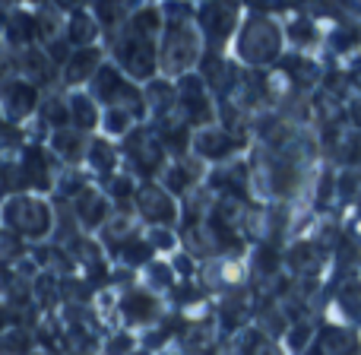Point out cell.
<instances>
[{
  "label": "cell",
  "mask_w": 361,
  "mask_h": 355,
  "mask_svg": "<svg viewBox=\"0 0 361 355\" xmlns=\"http://www.w3.org/2000/svg\"><path fill=\"white\" fill-rule=\"evenodd\" d=\"M10 222L19 225L23 231H29V235H38V231H44V225H48V210L32 203V200H23V203L10 206Z\"/></svg>",
  "instance_id": "cell-1"
},
{
  "label": "cell",
  "mask_w": 361,
  "mask_h": 355,
  "mask_svg": "<svg viewBox=\"0 0 361 355\" xmlns=\"http://www.w3.org/2000/svg\"><path fill=\"white\" fill-rule=\"evenodd\" d=\"M241 48H244V54L257 57V61H260V57H269L276 51V32L267 29V25H254V29H247Z\"/></svg>",
  "instance_id": "cell-2"
},
{
  "label": "cell",
  "mask_w": 361,
  "mask_h": 355,
  "mask_svg": "<svg viewBox=\"0 0 361 355\" xmlns=\"http://www.w3.org/2000/svg\"><path fill=\"white\" fill-rule=\"evenodd\" d=\"M231 19H235V10H231V6H225V10H222V6H212V10L203 13V23H206V29H209L212 38H225V35H228Z\"/></svg>",
  "instance_id": "cell-3"
},
{
  "label": "cell",
  "mask_w": 361,
  "mask_h": 355,
  "mask_svg": "<svg viewBox=\"0 0 361 355\" xmlns=\"http://www.w3.org/2000/svg\"><path fill=\"white\" fill-rule=\"evenodd\" d=\"M127 67L133 70L137 76H143V73H149L152 70V57H149V44H143V42H137V44H127Z\"/></svg>",
  "instance_id": "cell-4"
},
{
  "label": "cell",
  "mask_w": 361,
  "mask_h": 355,
  "mask_svg": "<svg viewBox=\"0 0 361 355\" xmlns=\"http://www.w3.org/2000/svg\"><path fill=\"white\" fill-rule=\"evenodd\" d=\"M190 51H193V44L187 42L184 32H175L169 42V67H184L190 61Z\"/></svg>",
  "instance_id": "cell-5"
},
{
  "label": "cell",
  "mask_w": 361,
  "mask_h": 355,
  "mask_svg": "<svg viewBox=\"0 0 361 355\" xmlns=\"http://www.w3.org/2000/svg\"><path fill=\"white\" fill-rule=\"evenodd\" d=\"M140 200H143V212L149 219H165V216H169V200H165L156 187H146Z\"/></svg>",
  "instance_id": "cell-6"
},
{
  "label": "cell",
  "mask_w": 361,
  "mask_h": 355,
  "mask_svg": "<svg viewBox=\"0 0 361 355\" xmlns=\"http://www.w3.org/2000/svg\"><path fill=\"white\" fill-rule=\"evenodd\" d=\"M95 67V54L92 51H82V54H76V61L67 67V80L70 83H80V80H86V73Z\"/></svg>",
  "instance_id": "cell-7"
},
{
  "label": "cell",
  "mask_w": 361,
  "mask_h": 355,
  "mask_svg": "<svg viewBox=\"0 0 361 355\" xmlns=\"http://www.w3.org/2000/svg\"><path fill=\"white\" fill-rule=\"evenodd\" d=\"M32 105V89L29 86H13L10 89V112L13 114H25Z\"/></svg>",
  "instance_id": "cell-8"
},
{
  "label": "cell",
  "mask_w": 361,
  "mask_h": 355,
  "mask_svg": "<svg viewBox=\"0 0 361 355\" xmlns=\"http://www.w3.org/2000/svg\"><path fill=\"white\" fill-rule=\"evenodd\" d=\"M70 112L76 114V121H80L82 127H89V124L95 121V114H92V108H89V102H86V99H76L73 105H70Z\"/></svg>",
  "instance_id": "cell-9"
},
{
  "label": "cell",
  "mask_w": 361,
  "mask_h": 355,
  "mask_svg": "<svg viewBox=\"0 0 361 355\" xmlns=\"http://www.w3.org/2000/svg\"><path fill=\"white\" fill-rule=\"evenodd\" d=\"M102 206H105V203H102L99 197H86V200H82V210L80 212L86 216V222H95V219H102V212H105Z\"/></svg>",
  "instance_id": "cell-10"
},
{
  "label": "cell",
  "mask_w": 361,
  "mask_h": 355,
  "mask_svg": "<svg viewBox=\"0 0 361 355\" xmlns=\"http://www.w3.org/2000/svg\"><path fill=\"white\" fill-rule=\"evenodd\" d=\"M254 355H276V352H273V349H269V346H260V349H257Z\"/></svg>",
  "instance_id": "cell-11"
}]
</instances>
